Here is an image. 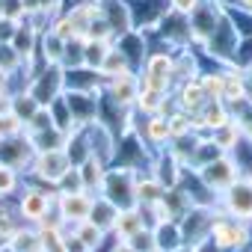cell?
<instances>
[{
  "label": "cell",
  "instance_id": "cell-1",
  "mask_svg": "<svg viewBox=\"0 0 252 252\" xmlns=\"http://www.w3.org/2000/svg\"><path fill=\"white\" fill-rule=\"evenodd\" d=\"M54 202H57V187L33 181V184H24V190H18L15 214H18V220H21V222L36 225V222H39V220L54 208Z\"/></svg>",
  "mask_w": 252,
  "mask_h": 252
},
{
  "label": "cell",
  "instance_id": "cell-2",
  "mask_svg": "<svg viewBox=\"0 0 252 252\" xmlns=\"http://www.w3.org/2000/svg\"><path fill=\"white\" fill-rule=\"evenodd\" d=\"M137 74H140V86H149V89H158V92H166V95L175 89V68H172V54L169 51L146 54Z\"/></svg>",
  "mask_w": 252,
  "mask_h": 252
},
{
  "label": "cell",
  "instance_id": "cell-3",
  "mask_svg": "<svg viewBox=\"0 0 252 252\" xmlns=\"http://www.w3.org/2000/svg\"><path fill=\"white\" fill-rule=\"evenodd\" d=\"M211 240L220 252H237L243 246H249L252 240V225L249 222H240V220H231L225 217L222 211L217 214L214 225H211Z\"/></svg>",
  "mask_w": 252,
  "mask_h": 252
},
{
  "label": "cell",
  "instance_id": "cell-4",
  "mask_svg": "<svg viewBox=\"0 0 252 252\" xmlns=\"http://www.w3.org/2000/svg\"><path fill=\"white\" fill-rule=\"evenodd\" d=\"M137 175H140V172H137V169H128V166L107 169L104 184H101V196L110 199V202L119 205V208H131V205H137V196H134Z\"/></svg>",
  "mask_w": 252,
  "mask_h": 252
},
{
  "label": "cell",
  "instance_id": "cell-5",
  "mask_svg": "<svg viewBox=\"0 0 252 252\" xmlns=\"http://www.w3.org/2000/svg\"><path fill=\"white\" fill-rule=\"evenodd\" d=\"M225 15V6L222 0H199V6L187 15V24H190V45H205L208 36L214 33V27L222 21Z\"/></svg>",
  "mask_w": 252,
  "mask_h": 252
},
{
  "label": "cell",
  "instance_id": "cell-6",
  "mask_svg": "<svg viewBox=\"0 0 252 252\" xmlns=\"http://www.w3.org/2000/svg\"><path fill=\"white\" fill-rule=\"evenodd\" d=\"M71 158L65 155V149H51V152H36L33 163H30V178L39 181V184H51L57 187V181L71 169Z\"/></svg>",
  "mask_w": 252,
  "mask_h": 252
},
{
  "label": "cell",
  "instance_id": "cell-7",
  "mask_svg": "<svg viewBox=\"0 0 252 252\" xmlns=\"http://www.w3.org/2000/svg\"><path fill=\"white\" fill-rule=\"evenodd\" d=\"M196 175H199V181H202L214 196H220V193H222V190H228L237 178H243V175H240V166L234 163V158H231V155H220V158H214L211 163L199 166V169H196Z\"/></svg>",
  "mask_w": 252,
  "mask_h": 252
},
{
  "label": "cell",
  "instance_id": "cell-8",
  "mask_svg": "<svg viewBox=\"0 0 252 252\" xmlns=\"http://www.w3.org/2000/svg\"><path fill=\"white\" fill-rule=\"evenodd\" d=\"M217 214H220V208H214V205H193V208L178 220V228H181L184 246H196V243L208 240Z\"/></svg>",
  "mask_w": 252,
  "mask_h": 252
},
{
  "label": "cell",
  "instance_id": "cell-9",
  "mask_svg": "<svg viewBox=\"0 0 252 252\" xmlns=\"http://www.w3.org/2000/svg\"><path fill=\"white\" fill-rule=\"evenodd\" d=\"M237 45H240V33L234 30L231 18H228V12H225L222 21L214 27V33L208 36V42H205L202 48H205L208 57H214L217 63L231 65V63H234V54H237Z\"/></svg>",
  "mask_w": 252,
  "mask_h": 252
},
{
  "label": "cell",
  "instance_id": "cell-10",
  "mask_svg": "<svg viewBox=\"0 0 252 252\" xmlns=\"http://www.w3.org/2000/svg\"><path fill=\"white\" fill-rule=\"evenodd\" d=\"M27 92L36 98L39 107H48L51 101H57L65 92V68L63 65H45L42 71H36L30 77Z\"/></svg>",
  "mask_w": 252,
  "mask_h": 252
},
{
  "label": "cell",
  "instance_id": "cell-11",
  "mask_svg": "<svg viewBox=\"0 0 252 252\" xmlns=\"http://www.w3.org/2000/svg\"><path fill=\"white\" fill-rule=\"evenodd\" d=\"M220 211L231 220L252 225V184L246 178H237L228 190L220 193Z\"/></svg>",
  "mask_w": 252,
  "mask_h": 252
},
{
  "label": "cell",
  "instance_id": "cell-12",
  "mask_svg": "<svg viewBox=\"0 0 252 252\" xmlns=\"http://www.w3.org/2000/svg\"><path fill=\"white\" fill-rule=\"evenodd\" d=\"M104 95H110L113 104L131 110L137 104V95H140V74L128 71V74H119V77L104 80Z\"/></svg>",
  "mask_w": 252,
  "mask_h": 252
},
{
  "label": "cell",
  "instance_id": "cell-13",
  "mask_svg": "<svg viewBox=\"0 0 252 252\" xmlns=\"http://www.w3.org/2000/svg\"><path fill=\"white\" fill-rule=\"evenodd\" d=\"M33 158H36V149H33L27 134L12 137V140H0V163L15 166L18 172H24V169H30Z\"/></svg>",
  "mask_w": 252,
  "mask_h": 252
},
{
  "label": "cell",
  "instance_id": "cell-14",
  "mask_svg": "<svg viewBox=\"0 0 252 252\" xmlns=\"http://www.w3.org/2000/svg\"><path fill=\"white\" fill-rule=\"evenodd\" d=\"M54 208L60 211L63 222L65 225H77L83 220H89V211H92V196L89 193H57V202Z\"/></svg>",
  "mask_w": 252,
  "mask_h": 252
},
{
  "label": "cell",
  "instance_id": "cell-15",
  "mask_svg": "<svg viewBox=\"0 0 252 252\" xmlns=\"http://www.w3.org/2000/svg\"><path fill=\"white\" fill-rule=\"evenodd\" d=\"M98 3H101V18L110 24V30H113V36H116V39L134 30L128 0H98ZM116 39H113V42H116Z\"/></svg>",
  "mask_w": 252,
  "mask_h": 252
},
{
  "label": "cell",
  "instance_id": "cell-16",
  "mask_svg": "<svg viewBox=\"0 0 252 252\" xmlns=\"http://www.w3.org/2000/svg\"><path fill=\"white\" fill-rule=\"evenodd\" d=\"M146 217H143V208L140 205H131V208H119L116 214V222L110 228V237L113 240H131L140 228H146Z\"/></svg>",
  "mask_w": 252,
  "mask_h": 252
},
{
  "label": "cell",
  "instance_id": "cell-17",
  "mask_svg": "<svg viewBox=\"0 0 252 252\" xmlns=\"http://www.w3.org/2000/svg\"><path fill=\"white\" fill-rule=\"evenodd\" d=\"M140 140H143L149 149H155V152H160V149H166V146H169L172 134H169V119H166V113L146 116L143 128H140Z\"/></svg>",
  "mask_w": 252,
  "mask_h": 252
},
{
  "label": "cell",
  "instance_id": "cell-18",
  "mask_svg": "<svg viewBox=\"0 0 252 252\" xmlns=\"http://www.w3.org/2000/svg\"><path fill=\"white\" fill-rule=\"evenodd\" d=\"M39 36H42V30L36 27V21L24 18V21L15 27V33H12L9 45H12V48H15L24 60H36V51H39Z\"/></svg>",
  "mask_w": 252,
  "mask_h": 252
},
{
  "label": "cell",
  "instance_id": "cell-19",
  "mask_svg": "<svg viewBox=\"0 0 252 252\" xmlns=\"http://www.w3.org/2000/svg\"><path fill=\"white\" fill-rule=\"evenodd\" d=\"M77 172H80L83 190L89 196H101V184H104V175H107V160H101L98 155H89L83 163H77Z\"/></svg>",
  "mask_w": 252,
  "mask_h": 252
},
{
  "label": "cell",
  "instance_id": "cell-20",
  "mask_svg": "<svg viewBox=\"0 0 252 252\" xmlns=\"http://www.w3.org/2000/svg\"><path fill=\"white\" fill-rule=\"evenodd\" d=\"M152 234H155V249L158 252H178V249H184V237H181V228H178L175 220L155 222Z\"/></svg>",
  "mask_w": 252,
  "mask_h": 252
},
{
  "label": "cell",
  "instance_id": "cell-21",
  "mask_svg": "<svg viewBox=\"0 0 252 252\" xmlns=\"http://www.w3.org/2000/svg\"><path fill=\"white\" fill-rule=\"evenodd\" d=\"M175 92H178V107L181 110H187V113H199L211 98L205 95V89H202V83H199V77L196 80H187V83H178L175 86Z\"/></svg>",
  "mask_w": 252,
  "mask_h": 252
},
{
  "label": "cell",
  "instance_id": "cell-22",
  "mask_svg": "<svg viewBox=\"0 0 252 252\" xmlns=\"http://www.w3.org/2000/svg\"><path fill=\"white\" fill-rule=\"evenodd\" d=\"M208 137H211V140H214V143L225 152V155H231V152H234V146L243 140V125H240V119L231 113V119H228L225 125H220L217 131H211Z\"/></svg>",
  "mask_w": 252,
  "mask_h": 252
},
{
  "label": "cell",
  "instance_id": "cell-23",
  "mask_svg": "<svg viewBox=\"0 0 252 252\" xmlns=\"http://www.w3.org/2000/svg\"><path fill=\"white\" fill-rule=\"evenodd\" d=\"M166 187L155 178V175H137V187H134V196H137V205L140 208H152L163 199Z\"/></svg>",
  "mask_w": 252,
  "mask_h": 252
},
{
  "label": "cell",
  "instance_id": "cell-24",
  "mask_svg": "<svg viewBox=\"0 0 252 252\" xmlns=\"http://www.w3.org/2000/svg\"><path fill=\"white\" fill-rule=\"evenodd\" d=\"M36 54L42 57L45 65H63L65 42H63L60 36H54L51 30H42V36H39V51H36Z\"/></svg>",
  "mask_w": 252,
  "mask_h": 252
},
{
  "label": "cell",
  "instance_id": "cell-25",
  "mask_svg": "<svg viewBox=\"0 0 252 252\" xmlns=\"http://www.w3.org/2000/svg\"><path fill=\"white\" fill-rule=\"evenodd\" d=\"M172 68H175V86L199 77V63L190 48H178V54L172 57Z\"/></svg>",
  "mask_w": 252,
  "mask_h": 252
},
{
  "label": "cell",
  "instance_id": "cell-26",
  "mask_svg": "<svg viewBox=\"0 0 252 252\" xmlns=\"http://www.w3.org/2000/svg\"><path fill=\"white\" fill-rule=\"evenodd\" d=\"M166 101H169V95H166V92H158V89L140 86V95H137V104H134V110H137V113H143V116L166 113Z\"/></svg>",
  "mask_w": 252,
  "mask_h": 252
},
{
  "label": "cell",
  "instance_id": "cell-27",
  "mask_svg": "<svg viewBox=\"0 0 252 252\" xmlns=\"http://www.w3.org/2000/svg\"><path fill=\"white\" fill-rule=\"evenodd\" d=\"M116 214H119V205H113V202L104 199V196H92L89 220H92L98 228H104L107 234H110V228H113V222H116Z\"/></svg>",
  "mask_w": 252,
  "mask_h": 252
},
{
  "label": "cell",
  "instance_id": "cell-28",
  "mask_svg": "<svg viewBox=\"0 0 252 252\" xmlns=\"http://www.w3.org/2000/svg\"><path fill=\"white\" fill-rule=\"evenodd\" d=\"M128 71H134V68H131V63H128V57H125V54L119 51V45L113 42V48L107 51V57H104V63H101V68H98V74H101L104 80H110V77L128 74Z\"/></svg>",
  "mask_w": 252,
  "mask_h": 252
},
{
  "label": "cell",
  "instance_id": "cell-29",
  "mask_svg": "<svg viewBox=\"0 0 252 252\" xmlns=\"http://www.w3.org/2000/svg\"><path fill=\"white\" fill-rule=\"evenodd\" d=\"M71 231H74V234H77V240L86 246V252L101 249V246H104V237H107V231H104V228H98L92 220H83V222L71 225Z\"/></svg>",
  "mask_w": 252,
  "mask_h": 252
},
{
  "label": "cell",
  "instance_id": "cell-30",
  "mask_svg": "<svg viewBox=\"0 0 252 252\" xmlns=\"http://www.w3.org/2000/svg\"><path fill=\"white\" fill-rule=\"evenodd\" d=\"M110 48H113V42H110V39H83V65L98 71Z\"/></svg>",
  "mask_w": 252,
  "mask_h": 252
},
{
  "label": "cell",
  "instance_id": "cell-31",
  "mask_svg": "<svg viewBox=\"0 0 252 252\" xmlns=\"http://www.w3.org/2000/svg\"><path fill=\"white\" fill-rule=\"evenodd\" d=\"M166 119H169V134H172V140L196 134V116L193 113H187V110L178 107L175 113H166Z\"/></svg>",
  "mask_w": 252,
  "mask_h": 252
},
{
  "label": "cell",
  "instance_id": "cell-32",
  "mask_svg": "<svg viewBox=\"0 0 252 252\" xmlns=\"http://www.w3.org/2000/svg\"><path fill=\"white\" fill-rule=\"evenodd\" d=\"M24 65H33V60H24L9 42H0V71H6L9 77H15Z\"/></svg>",
  "mask_w": 252,
  "mask_h": 252
},
{
  "label": "cell",
  "instance_id": "cell-33",
  "mask_svg": "<svg viewBox=\"0 0 252 252\" xmlns=\"http://www.w3.org/2000/svg\"><path fill=\"white\" fill-rule=\"evenodd\" d=\"M18 190H21V172L15 166L0 163V202L18 196Z\"/></svg>",
  "mask_w": 252,
  "mask_h": 252
},
{
  "label": "cell",
  "instance_id": "cell-34",
  "mask_svg": "<svg viewBox=\"0 0 252 252\" xmlns=\"http://www.w3.org/2000/svg\"><path fill=\"white\" fill-rule=\"evenodd\" d=\"M9 243H12L18 252H27V249H33V246H39V231H36V225L21 222V225L15 228V234L9 237Z\"/></svg>",
  "mask_w": 252,
  "mask_h": 252
},
{
  "label": "cell",
  "instance_id": "cell-35",
  "mask_svg": "<svg viewBox=\"0 0 252 252\" xmlns=\"http://www.w3.org/2000/svg\"><path fill=\"white\" fill-rule=\"evenodd\" d=\"M24 134V122L15 110H6L0 113V140H12V137H21Z\"/></svg>",
  "mask_w": 252,
  "mask_h": 252
},
{
  "label": "cell",
  "instance_id": "cell-36",
  "mask_svg": "<svg viewBox=\"0 0 252 252\" xmlns=\"http://www.w3.org/2000/svg\"><path fill=\"white\" fill-rule=\"evenodd\" d=\"M21 225V220H18V214L15 211H9L3 202H0V243H6L12 234H15V228Z\"/></svg>",
  "mask_w": 252,
  "mask_h": 252
},
{
  "label": "cell",
  "instance_id": "cell-37",
  "mask_svg": "<svg viewBox=\"0 0 252 252\" xmlns=\"http://www.w3.org/2000/svg\"><path fill=\"white\" fill-rule=\"evenodd\" d=\"M199 83L205 89V95L211 101H222V71H214V74H199Z\"/></svg>",
  "mask_w": 252,
  "mask_h": 252
},
{
  "label": "cell",
  "instance_id": "cell-38",
  "mask_svg": "<svg viewBox=\"0 0 252 252\" xmlns=\"http://www.w3.org/2000/svg\"><path fill=\"white\" fill-rule=\"evenodd\" d=\"M83 190V181H80V172H77V166H71L60 181H57V193H80ZM86 193V190H83Z\"/></svg>",
  "mask_w": 252,
  "mask_h": 252
},
{
  "label": "cell",
  "instance_id": "cell-39",
  "mask_svg": "<svg viewBox=\"0 0 252 252\" xmlns=\"http://www.w3.org/2000/svg\"><path fill=\"white\" fill-rule=\"evenodd\" d=\"M128 243H131L137 252H152V249H155V234H152V228L146 225V228H140V231H137Z\"/></svg>",
  "mask_w": 252,
  "mask_h": 252
},
{
  "label": "cell",
  "instance_id": "cell-40",
  "mask_svg": "<svg viewBox=\"0 0 252 252\" xmlns=\"http://www.w3.org/2000/svg\"><path fill=\"white\" fill-rule=\"evenodd\" d=\"M0 18L21 24V21H24V3H21V0H3V9H0Z\"/></svg>",
  "mask_w": 252,
  "mask_h": 252
},
{
  "label": "cell",
  "instance_id": "cell-41",
  "mask_svg": "<svg viewBox=\"0 0 252 252\" xmlns=\"http://www.w3.org/2000/svg\"><path fill=\"white\" fill-rule=\"evenodd\" d=\"M196 6H199V0H169V9H172L175 15H184V18H187Z\"/></svg>",
  "mask_w": 252,
  "mask_h": 252
},
{
  "label": "cell",
  "instance_id": "cell-42",
  "mask_svg": "<svg viewBox=\"0 0 252 252\" xmlns=\"http://www.w3.org/2000/svg\"><path fill=\"white\" fill-rule=\"evenodd\" d=\"M39 3H42V12H45L48 18L60 15V9H63V0H39Z\"/></svg>",
  "mask_w": 252,
  "mask_h": 252
},
{
  "label": "cell",
  "instance_id": "cell-43",
  "mask_svg": "<svg viewBox=\"0 0 252 252\" xmlns=\"http://www.w3.org/2000/svg\"><path fill=\"white\" fill-rule=\"evenodd\" d=\"M12 98H15V92H12V89H3V92H0V113L12 110Z\"/></svg>",
  "mask_w": 252,
  "mask_h": 252
},
{
  "label": "cell",
  "instance_id": "cell-44",
  "mask_svg": "<svg viewBox=\"0 0 252 252\" xmlns=\"http://www.w3.org/2000/svg\"><path fill=\"white\" fill-rule=\"evenodd\" d=\"M110 252H137L128 240H113V246H110Z\"/></svg>",
  "mask_w": 252,
  "mask_h": 252
},
{
  "label": "cell",
  "instance_id": "cell-45",
  "mask_svg": "<svg viewBox=\"0 0 252 252\" xmlns=\"http://www.w3.org/2000/svg\"><path fill=\"white\" fill-rule=\"evenodd\" d=\"M228 3H234V6L243 9V12H252V0H228Z\"/></svg>",
  "mask_w": 252,
  "mask_h": 252
},
{
  "label": "cell",
  "instance_id": "cell-46",
  "mask_svg": "<svg viewBox=\"0 0 252 252\" xmlns=\"http://www.w3.org/2000/svg\"><path fill=\"white\" fill-rule=\"evenodd\" d=\"M3 89H12V77L6 71H0V92H3Z\"/></svg>",
  "mask_w": 252,
  "mask_h": 252
},
{
  "label": "cell",
  "instance_id": "cell-47",
  "mask_svg": "<svg viewBox=\"0 0 252 252\" xmlns=\"http://www.w3.org/2000/svg\"><path fill=\"white\" fill-rule=\"evenodd\" d=\"M0 252H18V249H15L9 240H6V243H0Z\"/></svg>",
  "mask_w": 252,
  "mask_h": 252
},
{
  "label": "cell",
  "instance_id": "cell-48",
  "mask_svg": "<svg viewBox=\"0 0 252 252\" xmlns=\"http://www.w3.org/2000/svg\"><path fill=\"white\" fill-rule=\"evenodd\" d=\"M27 252H45V249H42V246H33V249H27Z\"/></svg>",
  "mask_w": 252,
  "mask_h": 252
},
{
  "label": "cell",
  "instance_id": "cell-49",
  "mask_svg": "<svg viewBox=\"0 0 252 252\" xmlns=\"http://www.w3.org/2000/svg\"><path fill=\"white\" fill-rule=\"evenodd\" d=\"M246 181H249V184H252V172H249V175H246Z\"/></svg>",
  "mask_w": 252,
  "mask_h": 252
},
{
  "label": "cell",
  "instance_id": "cell-50",
  "mask_svg": "<svg viewBox=\"0 0 252 252\" xmlns=\"http://www.w3.org/2000/svg\"><path fill=\"white\" fill-rule=\"evenodd\" d=\"M246 140H252V137H246Z\"/></svg>",
  "mask_w": 252,
  "mask_h": 252
},
{
  "label": "cell",
  "instance_id": "cell-51",
  "mask_svg": "<svg viewBox=\"0 0 252 252\" xmlns=\"http://www.w3.org/2000/svg\"><path fill=\"white\" fill-rule=\"evenodd\" d=\"M152 252H158V249H152Z\"/></svg>",
  "mask_w": 252,
  "mask_h": 252
}]
</instances>
